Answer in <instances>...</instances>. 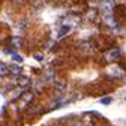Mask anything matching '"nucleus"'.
Wrapping results in <instances>:
<instances>
[{
	"mask_svg": "<svg viewBox=\"0 0 126 126\" xmlns=\"http://www.w3.org/2000/svg\"><path fill=\"white\" fill-rule=\"evenodd\" d=\"M69 30H71V27H69V26H65V27H62V29H60V32H59V38H62V36H65V35L68 33Z\"/></svg>",
	"mask_w": 126,
	"mask_h": 126,
	"instance_id": "obj_1",
	"label": "nucleus"
},
{
	"mask_svg": "<svg viewBox=\"0 0 126 126\" xmlns=\"http://www.w3.org/2000/svg\"><path fill=\"white\" fill-rule=\"evenodd\" d=\"M111 98H110V96H107V98H102L101 99V104H104V105H108V104H111Z\"/></svg>",
	"mask_w": 126,
	"mask_h": 126,
	"instance_id": "obj_2",
	"label": "nucleus"
},
{
	"mask_svg": "<svg viewBox=\"0 0 126 126\" xmlns=\"http://www.w3.org/2000/svg\"><path fill=\"white\" fill-rule=\"evenodd\" d=\"M12 59H14L15 62H20V63L23 62V57H21V56H18V54H14V56H12Z\"/></svg>",
	"mask_w": 126,
	"mask_h": 126,
	"instance_id": "obj_3",
	"label": "nucleus"
}]
</instances>
